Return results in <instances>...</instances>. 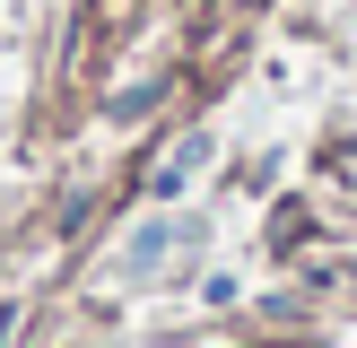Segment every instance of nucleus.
<instances>
[{"label":"nucleus","instance_id":"nucleus-1","mask_svg":"<svg viewBox=\"0 0 357 348\" xmlns=\"http://www.w3.org/2000/svg\"><path fill=\"white\" fill-rule=\"evenodd\" d=\"M166 244H174V226H166V218H157V226H139V244H131V253L114 261V270H122V278H139V270H157V261H166Z\"/></svg>","mask_w":357,"mask_h":348},{"label":"nucleus","instance_id":"nucleus-2","mask_svg":"<svg viewBox=\"0 0 357 348\" xmlns=\"http://www.w3.org/2000/svg\"><path fill=\"white\" fill-rule=\"evenodd\" d=\"M201 157H209V139H183V148H174V157H166V191H174V183H183V174H192V166H201Z\"/></svg>","mask_w":357,"mask_h":348}]
</instances>
